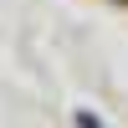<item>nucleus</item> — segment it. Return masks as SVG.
<instances>
[{
  "label": "nucleus",
  "instance_id": "obj_1",
  "mask_svg": "<svg viewBox=\"0 0 128 128\" xmlns=\"http://www.w3.org/2000/svg\"><path fill=\"white\" fill-rule=\"evenodd\" d=\"M77 128H102V123L92 118V113H77Z\"/></svg>",
  "mask_w": 128,
  "mask_h": 128
}]
</instances>
